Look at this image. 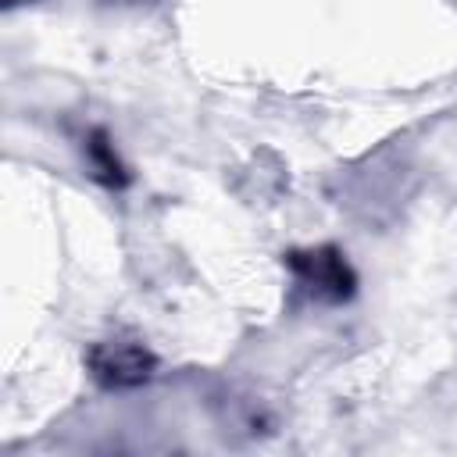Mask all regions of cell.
<instances>
[{"mask_svg":"<svg viewBox=\"0 0 457 457\" xmlns=\"http://www.w3.org/2000/svg\"><path fill=\"white\" fill-rule=\"evenodd\" d=\"M86 371L100 389H136L154 378L157 357L136 336H111L86 350Z\"/></svg>","mask_w":457,"mask_h":457,"instance_id":"1","label":"cell"},{"mask_svg":"<svg viewBox=\"0 0 457 457\" xmlns=\"http://www.w3.org/2000/svg\"><path fill=\"white\" fill-rule=\"evenodd\" d=\"M286 264L296 275V282L321 303H343L357 293V271L350 268L346 253L332 243L307 246V250H289Z\"/></svg>","mask_w":457,"mask_h":457,"instance_id":"2","label":"cell"},{"mask_svg":"<svg viewBox=\"0 0 457 457\" xmlns=\"http://www.w3.org/2000/svg\"><path fill=\"white\" fill-rule=\"evenodd\" d=\"M7 7H18V4H32V0H4Z\"/></svg>","mask_w":457,"mask_h":457,"instance_id":"4","label":"cell"},{"mask_svg":"<svg viewBox=\"0 0 457 457\" xmlns=\"http://www.w3.org/2000/svg\"><path fill=\"white\" fill-rule=\"evenodd\" d=\"M82 161H86L89 175H93L100 186H107V189L129 186V168H125V161L118 157L114 143H111V136H107L104 129H89V132L82 136Z\"/></svg>","mask_w":457,"mask_h":457,"instance_id":"3","label":"cell"}]
</instances>
